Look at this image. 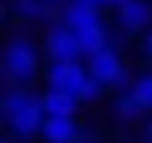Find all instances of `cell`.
I'll return each instance as SVG.
<instances>
[{"label":"cell","instance_id":"cell-1","mask_svg":"<svg viewBox=\"0 0 152 143\" xmlns=\"http://www.w3.org/2000/svg\"><path fill=\"white\" fill-rule=\"evenodd\" d=\"M0 115H4V135L8 139H36L44 131V103L32 96L24 83H8L4 99H0Z\"/></svg>","mask_w":152,"mask_h":143},{"label":"cell","instance_id":"cell-2","mask_svg":"<svg viewBox=\"0 0 152 143\" xmlns=\"http://www.w3.org/2000/svg\"><path fill=\"white\" fill-rule=\"evenodd\" d=\"M0 60H4V80L8 83H28L40 72V52H36V44L28 36H12L4 44V56Z\"/></svg>","mask_w":152,"mask_h":143},{"label":"cell","instance_id":"cell-3","mask_svg":"<svg viewBox=\"0 0 152 143\" xmlns=\"http://www.w3.org/2000/svg\"><path fill=\"white\" fill-rule=\"evenodd\" d=\"M44 80H48V88H64V91H72V96H84L92 72H88V64H80V60H52L48 72H44Z\"/></svg>","mask_w":152,"mask_h":143},{"label":"cell","instance_id":"cell-4","mask_svg":"<svg viewBox=\"0 0 152 143\" xmlns=\"http://www.w3.org/2000/svg\"><path fill=\"white\" fill-rule=\"evenodd\" d=\"M44 52L52 56V60H88L84 48H80V36H76V28H72L68 20H64V24H48Z\"/></svg>","mask_w":152,"mask_h":143},{"label":"cell","instance_id":"cell-5","mask_svg":"<svg viewBox=\"0 0 152 143\" xmlns=\"http://www.w3.org/2000/svg\"><path fill=\"white\" fill-rule=\"evenodd\" d=\"M88 72L96 75L100 83H108V88H120V83H124V64H120V56H116L112 44L88 56Z\"/></svg>","mask_w":152,"mask_h":143},{"label":"cell","instance_id":"cell-6","mask_svg":"<svg viewBox=\"0 0 152 143\" xmlns=\"http://www.w3.org/2000/svg\"><path fill=\"white\" fill-rule=\"evenodd\" d=\"M116 20L124 32H144L152 28V0H120L116 4Z\"/></svg>","mask_w":152,"mask_h":143},{"label":"cell","instance_id":"cell-7","mask_svg":"<svg viewBox=\"0 0 152 143\" xmlns=\"http://www.w3.org/2000/svg\"><path fill=\"white\" fill-rule=\"evenodd\" d=\"M40 103H44V115H76L80 96H72V91H64V88H44Z\"/></svg>","mask_w":152,"mask_h":143},{"label":"cell","instance_id":"cell-8","mask_svg":"<svg viewBox=\"0 0 152 143\" xmlns=\"http://www.w3.org/2000/svg\"><path fill=\"white\" fill-rule=\"evenodd\" d=\"M44 139L52 143H68V139H80V127H76V115H44Z\"/></svg>","mask_w":152,"mask_h":143},{"label":"cell","instance_id":"cell-9","mask_svg":"<svg viewBox=\"0 0 152 143\" xmlns=\"http://www.w3.org/2000/svg\"><path fill=\"white\" fill-rule=\"evenodd\" d=\"M76 36H80V48H84V56H92V52H100V48H108V44H112V40H108V28H104V20L76 28Z\"/></svg>","mask_w":152,"mask_h":143},{"label":"cell","instance_id":"cell-10","mask_svg":"<svg viewBox=\"0 0 152 143\" xmlns=\"http://www.w3.org/2000/svg\"><path fill=\"white\" fill-rule=\"evenodd\" d=\"M112 111L120 115V119H140L148 107H144V99H140L136 91H120V96H116V103H112Z\"/></svg>","mask_w":152,"mask_h":143},{"label":"cell","instance_id":"cell-11","mask_svg":"<svg viewBox=\"0 0 152 143\" xmlns=\"http://www.w3.org/2000/svg\"><path fill=\"white\" fill-rule=\"evenodd\" d=\"M132 91L144 99V107L152 111V72H140V75H136V83H132Z\"/></svg>","mask_w":152,"mask_h":143},{"label":"cell","instance_id":"cell-12","mask_svg":"<svg viewBox=\"0 0 152 143\" xmlns=\"http://www.w3.org/2000/svg\"><path fill=\"white\" fill-rule=\"evenodd\" d=\"M144 56H148V60H152V28L144 32Z\"/></svg>","mask_w":152,"mask_h":143},{"label":"cell","instance_id":"cell-13","mask_svg":"<svg viewBox=\"0 0 152 143\" xmlns=\"http://www.w3.org/2000/svg\"><path fill=\"white\" fill-rule=\"evenodd\" d=\"M144 139H152V119H148V127H144Z\"/></svg>","mask_w":152,"mask_h":143},{"label":"cell","instance_id":"cell-14","mask_svg":"<svg viewBox=\"0 0 152 143\" xmlns=\"http://www.w3.org/2000/svg\"><path fill=\"white\" fill-rule=\"evenodd\" d=\"M56 4H60V0H56Z\"/></svg>","mask_w":152,"mask_h":143}]
</instances>
